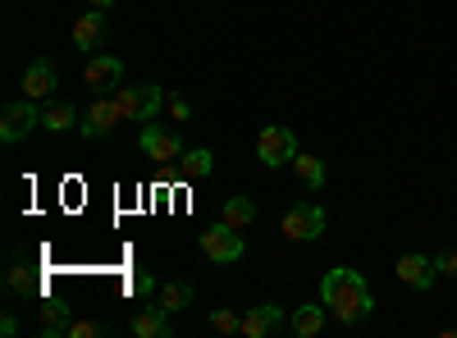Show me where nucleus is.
<instances>
[{"mask_svg": "<svg viewBox=\"0 0 457 338\" xmlns=\"http://www.w3.org/2000/svg\"><path fill=\"white\" fill-rule=\"evenodd\" d=\"M5 288H10V293H28V297L42 293V284H37V275H32L28 266H10V270H5Z\"/></svg>", "mask_w": 457, "mask_h": 338, "instance_id": "obj_22", "label": "nucleus"}, {"mask_svg": "<svg viewBox=\"0 0 457 338\" xmlns=\"http://www.w3.org/2000/svg\"><path fill=\"white\" fill-rule=\"evenodd\" d=\"M279 325H284V307H275V302L247 307V316H243V334L247 338H270Z\"/></svg>", "mask_w": 457, "mask_h": 338, "instance_id": "obj_12", "label": "nucleus"}, {"mask_svg": "<svg viewBox=\"0 0 457 338\" xmlns=\"http://www.w3.org/2000/svg\"><path fill=\"white\" fill-rule=\"evenodd\" d=\"M220 219L234 224V229H247V224L256 219V202H252V197H228L224 210H220Z\"/></svg>", "mask_w": 457, "mask_h": 338, "instance_id": "obj_17", "label": "nucleus"}, {"mask_svg": "<svg viewBox=\"0 0 457 338\" xmlns=\"http://www.w3.org/2000/svg\"><path fill=\"white\" fill-rule=\"evenodd\" d=\"M0 334L14 338V334H19V320H14V316H5V320H0Z\"/></svg>", "mask_w": 457, "mask_h": 338, "instance_id": "obj_27", "label": "nucleus"}, {"mask_svg": "<svg viewBox=\"0 0 457 338\" xmlns=\"http://www.w3.org/2000/svg\"><path fill=\"white\" fill-rule=\"evenodd\" d=\"M55 87H60L55 64H51V60H32L28 73H23V96H28V101H46Z\"/></svg>", "mask_w": 457, "mask_h": 338, "instance_id": "obj_11", "label": "nucleus"}, {"mask_svg": "<svg viewBox=\"0 0 457 338\" xmlns=\"http://www.w3.org/2000/svg\"><path fill=\"white\" fill-rule=\"evenodd\" d=\"M435 270H439V275H448V279H457V251H444V256L435 260Z\"/></svg>", "mask_w": 457, "mask_h": 338, "instance_id": "obj_26", "label": "nucleus"}, {"mask_svg": "<svg viewBox=\"0 0 457 338\" xmlns=\"http://www.w3.org/2000/svg\"><path fill=\"white\" fill-rule=\"evenodd\" d=\"M325 329V307H297L293 311V334L297 338H316Z\"/></svg>", "mask_w": 457, "mask_h": 338, "instance_id": "obj_19", "label": "nucleus"}, {"mask_svg": "<svg viewBox=\"0 0 457 338\" xmlns=\"http://www.w3.org/2000/svg\"><path fill=\"white\" fill-rule=\"evenodd\" d=\"M133 334L137 338H170V311L156 302V307H142L133 316Z\"/></svg>", "mask_w": 457, "mask_h": 338, "instance_id": "obj_14", "label": "nucleus"}, {"mask_svg": "<svg viewBox=\"0 0 457 338\" xmlns=\"http://www.w3.org/2000/svg\"><path fill=\"white\" fill-rule=\"evenodd\" d=\"M394 275H398L407 288L426 293V288L435 284V275H439V270H435V260H430V256H421V251H407V256L398 260V266H394Z\"/></svg>", "mask_w": 457, "mask_h": 338, "instance_id": "obj_9", "label": "nucleus"}, {"mask_svg": "<svg viewBox=\"0 0 457 338\" xmlns=\"http://www.w3.org/2000/svg\"><path fill=\"white\" fill-rule=\"evenodd\" d=\"M105 10H92V14H83L79 23H73V46L79 51H96L101 46V37H105V19H101Z\"/></svg>", "mask_w": 457, "mask_h": 338, "instance_id": "obj_15", "label": "nucleus"}, {"mask_svg": "<svg viewBox=\"0 0 457 338\" xmlns=\"http://www.w3.org/2000/svg\"><path fill=\"white\" fill-rule=\"evenodd\" d=\"M114 101H120V120L124 124H151L156 110L165 105L156 83H137V87H114Z\"/></svg>", "mask_w": 457, "mask_h": 338, "instance_id": "obj_2", "label": "nucleus"}, {"mask_svg": "<svg viewBox=\"0 0 457 338\" xmlns=\"http://www.w3.org/2000/svg\"><path fill=\"white\" fill-rule=\"evenodd\" d=\"M87 5H92V10H110V5H114V0H87Z\"/></svg>", "mask_w": 457, "mask_h": 338, "instance_id": "obj_28", "label": "nucleus"}, {"mask_svg": "<svg viewBox=\"0 0 457 338\" xmlns=\"http://www.w3.org/2000/svg\"><path fill=\"white\" fill-rule=\"evenodd\" d=\"M165 110H170L174 124H187V120H193V105H187L183 96H165Z\"/></svg>", "mask_w": 457, "mask_h": 338, "instance_id": "obj_25", "label": "nucleus"}, {"mask_svg": "<svg viewBox=\"0 0 457 338\" xmlns=\"http://www.w3.org/2000/svg\"><path fill=\"white\" fill-rule=\"evenodd\" d=\"M37 124H42V115H37V105L23 96V101H14V105H5V115H0V142H23Z\"/></svg>", "mask_w": 457, "mask_h": 338, "instance_id": "obj_6", "label": "nucleus"}, {"mask_svg": "<svg viewBox=\"0 0 457 338\" xmlns=\"http://www.w3.org/2000/svg\"><path fill=\"white\" fill-rule=\"evenodd\" d=\"M142 152H146V161H156V165H179L183 161V142L170 128H161V124H146L142 128Z\"/></svg>", "mask_w": 457, "mask_h": 338, "instance_id": "obj_7", "label": "nucleus"}, {"mask_svg": "<svg viewBox=\"0 0 457 338\" xmlns=\"http://www.w3.org/2000/svg\"><path fill=\"white\" fill-rule=\"evenodd\" d=\"M120 101H114V92H96L92 110H87V124H83V137H110L114 128H120Z\"/></svg>", "mask_w": 457, "mask_h": 338, "instance_id": "obj_8", "label": "nucleus"}, {"mask_svg": "<svg viewBox=\"0 0 457 338\" xmlns=\"http://www.w3.org/2000/svg\"><path fill=\"white\" fill-rule=\"evenodd\" d=\"M187 302H193V284H183V279H174V284H165L161 288V307L170 311V316H179Z\"/></svg>", "mask_w": 457, "mask_h": 338, "instance_id": "obj_20", "label": "nucleus"}, {"mask_svg": "<svg viewBox=\"0 0 457 338\" xmlns=\"http://www.w3.org/2000/svg\"><path fill=\"white\" fill-rule=\"evenodd\" d=\"M320 297H325V307H329V316H334L338 325H357V320H366L370 307H375L366 279H361L357 270H348V266H334V270L325 275Z\"/></svg>", "mask_w": 457, "mask_h": 338, "instance_id": "obj_1", "label": "nucleus"}, {"mask_svg": "<svg viewBox=\"0 0 457 338\" xmlns=\"http://www.w3.org/2000/svg\"><path fill=\"white\" fill-rule=\"evenodd\" d=\"M211 329H215V334H243V316L228 311V307H220V311L211 316Z\"/></svg>", "mask_w": 457, "mask_h": 338, "instance_id": "obj_23", "label": "nucleus"}, {"mask_svg": "<svg viewBox=\"0 0 457 338\" xmlns=\"http://www.w3.org/2000/svg\"><path fill=\"white\" fill-rule=\"evenodd\" d=\"M179 169H183L187 178H211V174H215V152H211V146H193V152H183Z\"/></svg>", "mask_w": 457, "mask_h": 338, "instance_id": "obj_16", "label": "nucleus"}, {"mask_svg": "<svg viewBox=\"0 0 457 338\" xmlns=\"http://www.w3.org/2000/svg\"><path fill=\"white\" fill-rule=\"evenodd\" d=\"M202 251L211 256V260H243V229H234V224H211V229L202 234Z\"/></svg>", "mask_w": 457, "mask_h": 338, "instance_id": "obj_5", "label": "nucleus"}, {"mask_svg": "<svg viewBox=\"0 0 457 338\" xmlns=\"http://www.w3.org/2000/svg\"><path fill=\"white\" fill-rule=\"evenodd\" d=\"M293 156H297V137L284 124H265L256 137V161L265 169H279V165H293Z\"/></svg>", "mask_w": 457, "mask_h": 338, "instance_id": "obj_3", "label": "nucleus"}, {"mask_svg": "<svg viewBox=\"0 0 457 338\" xmlns=\"http://www.w3.org/2000/svg\"><path fill=\"white\" fill-rule=\"evenodd\" d=\"M73 325V311L64 302H42V311H37V334H46V338H64Z\"/></svg>", "mask_w": 457, "mask_h": 338, "instance_id": "obj_13", "label": "nucleus"}, {"mask_svg": "<svg viewBox=\"0 0 457 338\" xmlns=\"http://www.w3.org/2000/svg\"><path fill=\"white\" fill-rule=\"evenodd\" d=\"M101 334H105V325H96V320H73L64 338H101Z\"/></svg>", "mask_w": 457, "mask_h": 338, "instance_id": "obj_24", "label": "nucleus"}, {"mask_svg": "<svg viewBox=\"0 0 457 338\" xmlns=\"http://www.w3.org/2000/svg\"><path fill=\"white\" fill-rule=\"evenodd\" d=\"M73 105L69 101H55V105H46V115H42V128H51V133H64V128H73Z\"/></svg>", "mask_w": 457, "mask_h": 338, "instance_id": "obj_21", "label": "nucleus"}, {"mask_svg": "<svg viewBox=\"0 0 457 338\" xmlns=\"http://www.w3.org/2000/svg\"><path fill=\"white\" fill-rule=\"evenodd\" d=\"M83 83L96 87V92H114V87L124 83V60H114V55H96V60H87Z\"/></svg>", "mask_w": 457, "mask_h": 338, "instance_id": "obj_10", "label": "nucleus"}, {"mask_svg": "<svg viewBox=\"0 0 457 338\" xmlns=\"http://www.w3.org/2000/svg\"><path fill=\"white\" fill-rule=\"evenodd\" d=\"M293 169H297V178L307 183L312 193H320V187H325V161H320V156H302V152H297V156H293Z\"/></svg>", "mask_w": 457, "mask_h": 338, "instance_id": "obj_18", "label": "nucleus"}, {"mask_svg": "<svg viewBox=\"0 0 457 338\" xmlns=\"http://www.w3.org/2000/svg\"><path fill=\"white\" fill-rule=\"evenodd\" d=\"M325 234V210L316 202H297L284 210V238L288 243H312Z\"/></svg>", "mask_w": 457, "mask_h": 338, "instance_id": "obj_4", "label": "nucleus"}]
</instances>
